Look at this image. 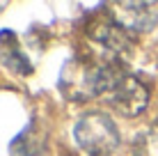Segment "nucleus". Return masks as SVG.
I'll return each instance as SVG.
<instances>
[{"instance_id":"obj_1","label":"nucleus","mask_w":158,"mask_h":156,"mask_svg":"<svg viewBox=\"0 0 158 156\" xmlns=\"http://www.w3.org/2000/svg\"><path fill=\"white\" fill-rule=\"evenodd\" d=\"M122 76V64L115 57H73L62 69L60 90L71 101H85L108 94Z\"/></svg>"},{"instance_id":"obj_2","label":"nucleus","mask_w":158,"mask_h":156,"mask_svg":"<svg viewBox=\"0 0 158 156\" xmlns=\"http://www.w3.org/2000/svg\"><path fill=\"white\" fill-rule=\"evenodd\" d=\"M73 138L78 147L89 156H112L122 142L117 124L103 110L85 112L73 126Z\"/></svg>"},{"instance_id":"obj_3","label":"nucleus","mask_w":158,"mask_h":156,"mask_svg":"<svg viewBox=\"0 0 158 156\" xmlns=\"http://www.w3.org/2000/svg\"><path fill=\"white\" fill-rule=\"evenodd\" d=\"M112 21L124 32H149L158 23V9L154 2H112Z\"/></svg>"},{"instance_id":"obj_4","label":"nucleus","mask_w":158,"mask_h":156,"mask_svg":"<svg viewBox=\"0 0 158 156\" xmlns=\"http://www.w3.org/2000/svg\"><path fill=\"white\" fill-rule=\"evenodd\" d=\"M108 99H110L112 108H115L119 115L135 117L147 108V103H149V92H147V87L138 78L124 74L115 83V87L108 92Z\"/></svg>"},{"instance_id":"obj_5","label":"nucleus","mask_w":158,"mask_h":156,"mask_svg":"<svg viewBox=\"0 0 158 156\" xmlns=\"http://www.w3.org/2000/svg\"><path fill=\"white\" fill-rule=\"evenodd\" d=\"M87 35H89L92 39L106 51V55L117 57V60L131 48L128 32H124L122 28H119L115 21H112L110 14L101 16V19H96V21H92L89 28H87Z\"/></svg>"},{"instance_id":"obj_6","label":"nucleus","mask_w":158,"mask_h":156,"mask_svg":"<svg viewBox=\"0 0 158 156\" xmlns=\"http://www.w3.org/2000/svg\"><path fill=\"white\" fill-rule=\"evenodd\" d=\"M133 156H158V126H149L135 138Z\"/></svg>"}]
</instances>
